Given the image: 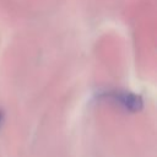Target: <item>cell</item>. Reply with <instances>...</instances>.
<instances>
[{
    "label": "cell",
    "instance_id": "obj_2",
    "mask_svg": "<svg viewBox=\"0 0 157 157\" xmlns=\"http://www.w3.org/2000/svg\"><path fill=\"white\" fill-rule=\"evenodd\" d=\"M1 120H2V113L0 112V124H1Z\"/></svg>",
    "mask_w": 157,
    "mask_h": 157
},
{
    "label": "cell",
    "instance_id": "obj_1",
    "mask_svg": "<svg viewBox=\"0 0 157 157\" xmlns=\"http://www.w3.org/2000/svg\"><path fill=\"white\" fill-rule=\"evenodd\" d=\"M107 96L129 112H137L142 108V99L137 94L130 92H112Z\"/></svg>",
    "mask_w": 157,
    "mask_h": 157
}]
</instances>
